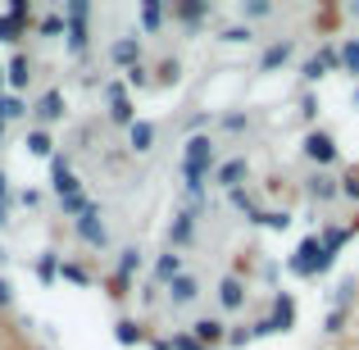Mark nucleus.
I'll use <instances>...</instances> for the list:
<instances>
[{"instance_id":"obj_47","label":"nucleus","mask_w":359,"mask_h":350,"mask_svg":"<svg viewBox=\"0 0 359 350\" xmlns=\"http://www.w3.org/2000/svg\"><path fill=\"white\" fill-rule=\"evenodd\" d=\"M355 105H359V87H355Z\"/></svg>"},{"instance_id":"obj_11","label":"nucleus","mask_w":359,"mask_h":350,"mask_svg":"<svg viewBox=\"0 0 359 350\" xmlns=\"http://www.w3.org/2000/svg\"><path fill=\"white\" fill-rule=\"evenodd\" d=\"M168 300H173V305H191V300H201V282H196L191 273L173 278V282H168Z\"/></svg>"},{"instance_id":"obj_21","label":"nucleus","mask_w":359,"mask_h":350,"mask_svg":"<svg viewBox=\"0 0 359 350\" xmlns=\"http://www.w3.org/2000/svg\"><path fill=\"white\" fill-rule=\"evenodd\" d=\"M155 278H159V282H173V278H182V255H177V250L159 255V260H155Z\"/></svg>"},{"instance_id":"obj_13","label":"nucleus","mask_w":359,"mask_h":350,"mask_svg":"<svg viewBox=\"0 0 359 350\" xmlns=\"http://www.w3.org/2000/svg\"><path fill=\"white\" fill-rule=\"evenodd\" d=\"M245 296H250V291H245L241 278H223V282H219V305H223V309H241Z\"/></svg>"},{"instance_id":"obj_19","label":"nucleus","mask_w":359,"mask_h":350,"mask_svg":"<svg viewBox=\"0 0 359 350\" xmlns=\"http://www.w3.org/2000/svg\"><path fill=\"white\" fill-rule=\"evenodd\" d=\"M23 146H27V155H36V159H50L55 155V141H50V132H46V128H32Z\"/></svg>"},{"instance_id":"obj_40","label":"nucleus","mask_w":359,"mask_h":350,"mask_svg":"<svg viewBox=\"0 0 359 350\" xmlns=\"http://www.w3.org/2000/svg\"><path fill=\"white\" fill-rule=\"evenodd\" d=\"M159 82H177V60H164V64H159Z\"/></svg>"},{"instance_id":"obj_41","label":"nucleus","mask_w":359,"mask_h":350,"mask_svg":"<svg viewBox=\"0 0 359 350\" xmlns=\"http://www.w3.org/2000/svg\"><path fill=\"white\" fill-rule=\"evenodd\" d=\"M146 69H141V64H137V69H128V87H146Z\"/></svg>"},{"instance_id":"obj_45","label":"nucleus","mask_w":359,"mask_h":350,"mask_svg":"<svg viewBox=\"0 0 359 350\" xmlns=\"http://www.w3.org/2000/svg\"><path fill=\"white\" fill-rule=\"evenodd\" d=\"M9 223V201H0V228Z\"/></svg>"},{"instance_id":"obj_27","label":"nucleus","mask_w":359,"mask_h":350,"mask_svg":"<svg viewBox=\"0 0 359 350\" xmlns=\"http://www.w3.org/2000/svg\"><path fill=\"white\" fill-rule=\"evenodd\" d=\"M137 269H141V250H132V245H128V250L118 255V273H114V278H118V282H128Z\"/></svg>"},{"instance_id":"obj_3","label":"nucleus","mask_w":359,"mask_h":350,"mask_svg":"<svg viewBox=\"0 0 359 350\" xmlns=\"http://www.w3.org/2000/svg\"><path fill=\"white\" fill-rule=\"evenodd\" d=\"M64 18H69V32H64V36H69V51L82 55V51H87V41H91V36H87L91 5H87V0H69V5H64Z\"/></svg>"},{"instance_id":"obj_36","label":"nucleus","mask_w":359,"mask_h":350,"mask_svg":"<svg viewBox=\"0 0 359 350\" xmlns=\"http://www.w3.org/2000/svg\"><path fill=\"white\" fill-rule=\"evenodd\" d=\"M264 228H278V232H287V228H291V214H287V210H273V214H264Z\"/></svg>"},{"instance_id":"obj_46","label":"nucleus","mask_w":359,"mask_h":350,"mask_svg":"<svg viewBox=\"0 0 359 350\" xmlns=\"http://www.w3.org/2000/svg\"><path fill=\"white\" fill-rule=\"evenodd\" d=\"M5 82H9V78H5V64H0V96H5Z\"/></svg>"},{"instance_id":"obj_20","label":"nucleus","mask_w":359,"mask_h":350,"mask_svg":"<svg viewBox=\"0 0 359 350\" xmlns=\"http://www.w3.org/2000/svg\"><path fill=\"white\" fill-rule=\"evenodd\" d=\"M309 196H314V201H337V196H341V182L327 177V173H314L309 177Z\"/></svg>"},{"instance_id":"obj_31","label":"nucleus","mask_w":359,"mask_h":350,"mask_svg":"<svg viewBox=\"0 0 359 350\" xmlns=\"http://www.w3.org/2000/svg\"><path fill=\"white\" fill-rule=\"evenodd\" d=\"M60 205H64V214H73V219H82L87 210H96V205H91L82 191H78V196H69V201H60Z\"/></svg>"},{"instance_id":"obj_34","label":"nucleus","mask_w":359,"mask_h":350,"mask_svg":"<svg viewBox=\"0 0 359 350\" xmlns=\"http://www.w3.org/2000/svg\"><path fill=\"white\" fill-rule=\"evenodd\" d=\"M18 36H23V27H18V23H9V18L0 14V46H14Z\"/></svg>"},{"instance_id":"obj_25","label":"nucleus","mask_w":359,"mask_h":350,"mask_svg":"<svg viewBox=\"0 0 359 350\" xmlns=\"http://www.w3.org/2000/svg\"><path fill=\"white\" fill-rule=\"evenodd\" d=\"M159 23H164V5H159V0H146V5H141V27H146V32H159Z\"/></svg>"},{"instance_id":"obj_37","label":"nucleus","mask_w":359,"mask_h":350,"mask_svg":"<svg viewBox=\"0 0 359 350\" xmlns=\"http://www.w3.org/2000/svg\"><path fill=\"white\" fill-rule=\"evenodd\" d=\"M341 328H346V309H332V314H327V323H323V332H327V337H337Z\"/></svg>"},{"instance_id":"obj_12","label":"nucleus","mask_w":359,"mask_h":350,"mask_svg":"<svg viewBox=\"0 0 359 350\" xmlns=\"http://www.w3.org/2000/svg\"><path fill=\"white\" fill-rule=\"evenodd\" d=\"M5 78H9V87H14V91H23L27 82H32V60H27V55H9Z\"/></svg>"},{"instance_id":"obj_23","label":"nucleus","mask_w":359,"mask_h":350,"mask_svg":"<svg viewBox=\"0 0 359 350\" xmlns=\"http://www.w3.org/2000/svg\"><path fill=\"white\" fill-rule=\"evenodd\" d=\"M337 51H341V69L351 73V78H359V36H346Z\"/></svg>"},{"instance_id":"obj_14","label":"nucleus","mask_w":359,"mask_h":350,"mask_svg":"<svg viewBox=\"0 0 359 350\" xmlns=\"http://www.w3.org/2000/svg\"><path fill=\"white\" fill-rule=\"evenodd\" d=\"M291 55H296V46H291V41H273L269 51L259 55V73H273V69H282V64H287Z\"/></svg>"},{"instance_id":"obj_30","label":"nucleus","mask_w":359,"mask_h":350,"mask_svg":"<svg viewBox=\"0 0 359 350\" xmlns=\"http://www.w3.org/2000/svg\"><path fill=\"white\" fill-rule=\"evenodd\" d=\"M351 232H355V228H327V232H323V250L337 255V250L346 245V236H351Z\"/></svg>"},{"instance_id":"obj_42","label":"nucleus","mask_w":359,"mask_h":350,"mask_svg":"<svg viewBox=\"0 0 359 350\" xmlns=\"http://www.w3.org/2000/svg\"><path fill=\"white\" fill-rule=\"evenodd\" d=\"M173 350H205L196 337H173Z\"/></svg>"},{"instance_id":"obj_28","label":"nucleus","mask_w":359,"mask_h":350,"mask_svg":"<svg viewBox=\"0 0 359 350\" xmlns=\"http://www.w3.org/2000/svg\"><path fill=\"white\" fill-rule=\"evenodd\" d=\"M36 32H41V36H60V32H69V18H64V14H46L41 23H36Z\"/></svg>"},{"instance_id":"obj_24","label":"nucleus","mask_w":359,"mask_h":350,"mask_svg":"<svg viewBox=\"0 0 359 350\" xmlns=\"http://www.w3.org/2000/svg\"><path fill=\"white\" fill-rule=\"evenodd\" d=\"M36 278H41L46 287H50V282L60 278V255H55V250H46L41 260H36Z\"/></svg>"},{"instance_id":"obj_43","label":"nucleus","mask_w":359,"mask_h":350,"mask_svg":"<svg viewBox=\"0 0 359 350\" xmlns=\"http://www.w3.org/2000/svg\"><path fill=\"white\" fill-rule=\"evenodd\" d=\"M5 305H14V287H9V282L0 278V309H5Z\"/></svg>"},{"instance_id":"obj_39","label":"nucleus","mask_w":359,"mask_h":350,"mask_svg":"<svg viewBox=\"0 0 359 350\" xmlns=\"http://www.w3.org/2000/svg\"><path fill=\"white\" fill-rule=\"evenodd\" d=\"M351 291H355V282H341V287H337V296H332V305L346 309V305H351Z\"/></svg>"},{"instance_id":"obj_7","label":"nucleus","mask_w":359,"mask_h":350,"mask_svg":"<svg viewBox=\"0 0 359 350\" xmlns=\"http://www.w3.org/2000/svg\"><path fill=\"white\" fill-rule=\"evenodd\" d=\"M50 173H55V196H60V201H69V196L82 191V182L73 177V168H69V159H64V155L50 159Z\"/></svg>"},{"instance_id":"obj_2","label":"nucleus","mask_w":359,"mask_h":350,"mask_svg":"<svg viewBox=\"0 0 359 350\" xmlns=\"http://www.w3.org/2000/svg\"><path fill=\"white\" fill-rule=\"evenodd\" d=\"M332 260H337V255L323 250V241H318V236H305V241H300V250H296V260H291V273L314 278V273H327V269H332Z\"/></svg>"},{"instance_id":"obj_32","label":"nucleus","mask_w":359,"mask_h":350,"mask_svg":"<svg viewBox=\"0 0 359 350\" xmlns=\"http://www.w3.org/2000/svg\"><path fill=\"white\" fill-rule=\"evenodd\" d=\"M269 14H273L269 0H250V5H241V18H245V23H250V18H269Z\"/></svg>"},{"instance_id":"obj_26","label":"nucleus","mask_w":359,"mask_h":350,"mask_svg":"<svg viewBox=\"0 0 359 350\" xmlns=\"http://www.w3.org/2000/svg\"><path fill=\"white\" fill-rule=\"evenodd\" d=\"M27 114V105H23V96H0V123H9V119H23Z\"/></svg>"},{"instance_id":"obj_15","label":"nucleus","mask_w":359,"mask_h":350,"mask_svg":"<svg viewBox=\"0 0 359 350\" xmlns=\"http://www.w3.org/2000/svg\"><path fill=\"white\" fill-rule=\"evenodd\" d=\"M173 14L182 18L187 27H196V23H201V18H210V14H214V5H210V0H182V5H177Z\"/></svg>"},{"instance_id":"obj_33","label":"nucleus","mask_w":359,"mask_h":350,"mask_svg":"<svg viewBox=\"0 0 359 350\" xmlns=\"http://www.w3.org/2000/svg\"><path fill=\"white\" fill-rule=\"evenodd\" d=\"M9 23H18V27H23L27 23V18H32V5H27V0H14V5H9Z\"/></svg>"},{"instance_id":"obj_9","label":"nucleus","mask_w":359,"mask_h":350,"mask_svg":"<svg viewBox=\"0 0 359 350\" xmlns=\"http://www.w3.org/2000/svg\"><path fill=\"white\" fill-rule=\"evenodd\" d=\"M109 60L123 64V73L137 69V64H141V41H137V36H118V41L109 46Z\"/></svg>"},{"instance_id":"obj_8","label":"nucleus","mask_w":359,"mask_h":350,"mask_svg":"<svg viewBox=\"0 0 359 350\" xmlns=\"http://www.w3.org/2000/svg\"><path fill=\"white\" fill-rule=\"evenodd\" d=\"M191 337L210 350V346H223V342H228V328H223V318H196V323H191Z\"/></svg>"},{"instance_id":"obj_10","label":"nucleus","mask_w":359,"mask_h":350,"mask_svg":"<svg viewBox=\"0 0 359 350\" xmlns=\"http://www.w3.org/2000/svg\"><path fill=\"white\" fill-rule=\"evenodd\" d=\"M32 114L41 119V128H46V123H60V119H64V91H55V87H50L41 100H36V109H32Z\"/></svg>"},{"instance_id":"obj_17","label":"nucleus","mask_w":359,"mask_h":350,"mask_svg":"<svg viewBox=\"0 0 359 350\" xmlns=\"http://www.w3.org/2000/svg\"><path fill=\"white\" fill-rule=\"evenodd\" d=\"M191 236H196V219H191V214H173V223H168V241H173V250L187 245Z\"/></svg>"},{"instance_id":"obj_16","label":"nucleus","mask_w":359,"mask_h":350,"mask_svg":"<svg viewBox=\"0 0 359 350\" xmlns=\"http://www.w3.org/2000/svg\"><path fill=\"white\" fill-rule=\"evenodd\" d=\"M128 146L137 150V155H146V150H155V128L137 119V123H132V128H128Z\"/></svg>"},{"instance_id":"obj_6","label":"nucleus","mask_w":359,"mask_h":350,"mask_svg":"<svg viewBox=\"0 0 359 350\" xmlns=\"http://www.w3.org/2000/svg\"><path fill=\"white\" fill-rule=\"evenodd\" d=\"M73 228H78V236L87 245H96V250H100V245H109V232H105V223H100V210H87L82 219H73Z\"/></svg>"},{"instance_id":"obj_1","label":"nucleus","mask_w":359,"mask_h":350,"mask_svg":"<svg viewBox=\"0 0 359 350\" xmlns=\"http://www.w3.org/2000/svg\"><path fill=\"white\" fill-rule=\"evenodd\" d=\"M214 168V141L210 137H191L187 141V155H182V177H187V191H201L205 177Z\"/></svg>"},{"instance_id":"obj_38","label":"nucleus","mask_w":359,"mask_h":350,"mask_svg":"<svg viewBox=\"0 0 359 350\" xmlns=\"http://www.w3.org/2000/svg\"><path fill=\"white\" fill-rule=\"evenodd\" d=\"M341 196H346V201H359V173H346L341 177Z\"/></svg>"},{"instance_id":"obj_22","label":"nucleus","mask_w":359,"mask_h":350,"mask_svg":"<svg viewBox=\"0 0 359 350\" xmlns=\"http://www.w3.org/2000/svg\"><path fill=\"white\" fill-rule=\"evenodd\" d=\"M114 337H118V346H141V342H146V332H141L137 318H118V323H114Z\"/></svg>"},{"instance_id":"obj_29","label":"nucleus","mask_w":359,"mask_h":350,"mask_svg":"<svg viewBox=\"0 0 359 350\" xmlns=\"http://www.w3.org/2000/svg\"><path fill=\"white\" fill-rule=\"evenodd\" d=\"M60 278H64V282H73V287H87L91 273L82 269V264H60Z\"/></svg>"},{"instance_id":"obj_4","label":"nucleus","mask_w":359,"mask_h":350,"mask_svg":"<svg viewBox=\"0 0 359 350\" xmlns=\"http://www.w3.org/2000/svg\"><path fill=\"white\" fill-rule=\"evenodd\" d=\"M305 159L309 164H318V168H327V164H337V141H332V132H323V128H314L305 137Z\"/></svg>"},{"instance_id":"obj_35","label":"nucleus","mask_w":359,"mask_h":350,"mask_svg":"<svg viewBox=\"0 0 359 350\" xmlns=\"http://www.w3.org/2000/svg\"><path fill=\"white\" fill-rule=\"evenodd\" d=\"M223 41H232V46H241V41H255L250 23H237V27H228V32H223Z\"/></svg>"},{"instance_id":"obj_5","label":"nucleus","mask_w":359,"mask_h":350,"mask_svg":"<svg viewBox=\"0 0 359 350\" xmlns=\"http://www.w3.org/2000/svg\"><path fill=\"white\" fill-rule=\"evenodd\" d=\"M105 96H109V119H114L118 128H132V123H137V109H132V100H128V87H123V82H109Z\"/></svg>"},{"instance_id":"obj_44","label":"nucleus","mask_w":359,"mask_h":350,"mask_svg":"<svg viewBox=\"0 0 359 350\" xmlns=\"http://www.w3.org/2000/svg\"><path fill=\"white\" fill-rule=\"evenodd\" d=\"M0 201H9V177L0 173Z\"/></svg>"},{"instance_id":"obj_18","label":"nucleus","mask_w":359,"mask_h":350,"mask_svg":"<svg viewBox=\"0 0 359 350\" xmlns=\"http://www.w3.org/2000/svg\"><path fill=\"white\" fill-rule=\"evenodd\" d=\"M241 177H245V159H228V164H219L214 182H219V187H228V191H237V187H241Z\"/></svg>"}]
</instances>
